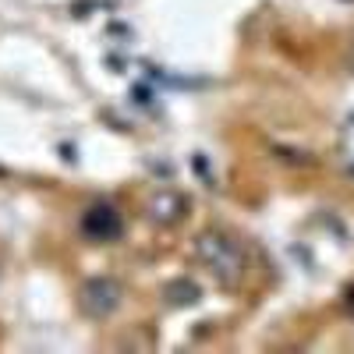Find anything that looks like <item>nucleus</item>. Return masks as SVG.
<instances>
[{"instance_id": "nucleus-1", "label": "nucleus", "mask_w": 354, "mask_h": 354, "mask_svg": "<svg viewBox=\"0 0 354 354\" xmlns=\"http://www.w3.org/2000/svg\"><path fill=\"white\" fill-rule=\"evenodd\" d=\"M195 259L223 283H238L245 277V252L220 230H202L195 238Z\"/></svg>"}, {"instance_id": "nucleus-2", "label": "nucleus", "mask_w": 354, "mask_h": 354, "mask_svg": "<svg viewBox=\"0 0 354 354\" xmlns=\"http://www.w3.org/2000/svg\"><path fill=\"white\" fill-rule=\"evenodd\" d=\"M78 305L85 315H93V319H106L113 315L117 308H121V283H113L106 277H93V280H85L82 294H78Z\"/></svg>"}, {"instance_id": "nucleus-3", "label": "nucleus", "mask_w": 354, "mask_h": 354, "mask_svg": "<svg viewBox=\"0 0 354 354\" xmlns=\"http://www.w3.org/2000/svg\"><path fill=\"white\" fill-rule=\"evenodd\" d=\"M82 230H85V238H93V241H113L117 234H121V213H117V205H110V202L88 205L85 216H82Z\"/></svg>"}, {"instance_id": "nucleus-4", "label": "nucleus", "mask_w": 354, "mask_h": 354, "mask_svg": "<svg viewBox=\"0 0 354 354\" xmlns=\"http://www.w3.org/2000/svg\"><path fill=\"white\" fill-rule=\"evenodd\" d=\"M149 213H153V220L170 223V220H177V216L185 213V198L177 195V192H160V195L149 202Z\"/></svg>"}, {"instance_id": "nucleus-5", "label": "nucleus", "mask_w": 354, "mask_h": 354, "mask_svg": "<svg viewBox=\"0 0 354 354\" xmlns=\"http://www.w3.org/2000/svg\"><path fill=\"white\" fill-rule=\"evenodd\" d=\"M163 298H167V305H195L202 298V290L192 280H174L163 287Z\"/></svg>"}]
</instances>
